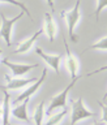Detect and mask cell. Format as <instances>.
Returning a JSON list of instances; mask_svg holds the SVG:
<instances>
[{
    "mask_svg": "<svg viewBox=\"0 0 107 125\" xmlns=\"http://www.w3.org/2000/svg\"><path fill=\"white\" fill-rule=\"evenodd\" d=\"M9 125H12V124H9Z\"/></svg>",
    "mask_w": 107,
    "mask_h": 125,
    "instance_id": "23",
    "label": "cell"
},
{
    "mask_svg": "<svg viewBox=\"0 0 107 125\" xmlns=\"http://www.w3.org/2000/svg\"><path fill=\"white\" fill-rule=\"evenodd\" d=\"M24 16L22 12L13 18H7L3 13H0V17H1V26H0V38L5 42V44L8 47H11V41H12V29H13V25L18 21Z\"/></svg>",
    "mask_w": 107,
    "mask_h": 125,
    "instance_id": "4",
    "label": "cell"
},
{
    "mask_svg": "<svg viewBox=\"0 0 107 125\" xmlns=\"http://www.w3.org/2000/svg\"><path fill=\"white\" fill-rule=\"evenodd\" d=\"M42 30H43V33L47 35V38H48L50 42L55 41V38H56V35H58L59 26L56 25V22H55V20H54L51 13H45V21H43Z\"/></svg>",
    "mask_w": 107,
    "mask_h": 125,
    "instance_id": "10",
    "label": "cell"
},
{
    "mask_svg": "<svg viewBox=\"0 0 107 125\" xmlns=\"http://www.w3.org/2000/svg\"><path fill=\"white\" fill-rule=\"evenodd\" d=\"M105 102H106V96H103V100L99 102L101 108H102V121H101V123L106 125V121H107V109H106V104H105Z\"/></svg>",
    "mask_w": 107,
    "mask_h": 125,
    "instance_id": "19",
    "label": "cell"
},
{
    "mask_svg": "<svg viewBox=\"0 0 107 125\" xmlns=\"http://www.w3.org/2000/svg\"><path fill=\"white\" fill-rule=\"evenodd\" d=\"M4 93V102H3V125H9V116H11V104H9V94L4 87H1Z\"/></svg>",
    "mask_w": 107,
    "mask_h": 125,
    "instance_id": "13",
    "label": "cell"
},
{
    "mask_svg": "<svg viewBox=\"0 0 107 125\" xmlns=\"http://www.w3.org/2000/svg\"><path fill=\"white\" fill-rule=\"evenodd\" d=\"M5 3L12 4V5H16V7H18V8H21L22 13H26L27 17H29L30 20H33V17H31V14H30V12H29V9H27V7H26L24 3H21V1H11V0H8V1H5Z\"/></svg>",
    "mask_w": 107,
    "mask_h": 125,
    "instance_id": "17",
    "label": "cell"
},
{
    "mask_svg": "<svg viewBox=\"0 0 107 125\" xmlns=\"http://www.w3.org/2000/svg\"><path fill=\"white\" fill-rule=\"evenodd\" d=\"M0 53H1V50H0Z\"/></svg>",
    "mask_w": 107,
    "mask_h": 125,
    "instance_id": "22",
    "label": "cell"
},
{
    "mask_svg": "<svg viewBox=\"0 0 107 125\" xmlns=\"http://www.w3.org/2000/svg\"><path fill=\"white\" fill-rule=\"evenodd\" d=\"M61 17L65 20L69 38L72 39V42L77 43L78 38L74 34V29L77 27V25L80 23V20H81V1H76L74 5L68 10H61Z\"/></svg>",
    "mask_w": 107,
    "mask_h": 125,
    "instance_id": "1",
    "label": "cell"
},
{
    "mask_svg": "<svg viewBox=\"0 0 107 125\" xmlns=\"http://www.w3.org/2000/svg\"><path fill=\"white\" fill-rule=\"evenodd\" d=\"M1 62L5 66L11 69L12 72V76L14 78H18V77H24L25 74H27L30 70H33L35 68H38V64H25V62H12L9 61V59H3Z\"/></svg>",
    "mask_w": 107,
    "mask_h": 125,
    "instance_id": "6",
    "label": "cell"
},
{
    "mask_svg": "<svg viewBox=\"0 0 107 125\" xmlns=\"http://www.w3.org/2000/svg\"><path fill=\"white\" fill-rule=\"evenodd\" d=\"M46 77H47V69L45 68V69L42 70V74L38 77V80L35 81L34 83L29 85V86H27V87H26V89L24 90V91H22V93L20 94V95L14 99V104H16V103L18 104V103H21V102H24V100H29L30 98L33 96L39 89H41V86L43 85V82L46 81Z\"/></svg>",
    "mask_w": 107,
    "mask_h": 125,
    "instance_id": "5",
    "label": "cell"
},
{
    "mask_svg": "<svg viewBox=\"0 0 107 125\" xmlns=\"http://www.w3.org/2000/svg\"><path fill=\"white\" fill-rule=\"evenodd\" d=\"M27 103H29V100H24L21 103H18V105H14L13 108H11V115L16 117V119L30 124L31 119L29 113H27Z\"/></svg>",
    "mask_w": 107,
    "mask_h": 125,
    "instance_id": "11",
    "label": "cell"
},
{
    "mask_svg": "<svg viewBox=\"0 0 107 125\" xmlns=\"http://www.w3.org/2000/svg\"><path fill=\"white\" fill-rule=\"evenodd\" d=\"M106 7H107V1H97L95 3V12H94V14H95V21L97 22L99 21V13Z\"/></svg>",
    "mask_w": 107,
    "mask_h": 125,
    "instance_id": "18",
    "label": "cell"
},
{
    "mask_svg": "<svg viewBox=\"0 0 107 125\" xmlns=\"http://www.w3.org/2000/svg\"><path fill=\"white\" fill-rule=\"evenodd\" d=\"M89 50H101V51H106L107 50V37H102L99 41H97L95 43H93L89 47Z\"/></svg>",
    "mask_w": 107,
    "mask_h": 125,
    "instance_id": "16",
    "label": "cell"
},
{
    "mask_svg": "<svg viewBox=\"0 0 107 125\" xmlns=\"http://www.w3.org/2000/svg\"><path fill=\"white\" fill-rule=\"evenodd\" d=\"M42 33H43L42 29H39L38 31H35V33L31 35V37H29L27 39H25V41H22L21 43H20V44L17 46V48L14 50V52L18 53V55H22V53L29 52V51L31 50V47L34 46V43L37 42V39L42 35Z\"/></svg>",
    "mask_w": 107,
    "mask_h": 125,
    "instance_id": "12",
    "label": "cell"
},
{
    "mask_svg": "<svg viewBox=\"0 0 107 125\" xmlns=\"http://www.w3.org/2000/svg\"><path fill=\"white\" fill-rule=\"evenodd\" d=\"M78 78L80 77H77L76 80H72V82L67 86V87L63 90V91H60L59 94H56L52 99H51L50 102V104H48V107H47V109H45V115H51L55 109H58V108H61V109H67V96H68V94L69 91L72 90V87L74 85H76V82L78 81Z\"/></svg>",
    "mask_w": 107,
    "mask_h": 125,
    "instance_id": "3",
    "label": "cell"
},
{
    "mask_svg": "<svg viewBox=\"0 0 107 125\" xmlns=\"http://www.w3.org/2000/svg\"><path fill=\"white\" fill-rule=\"evenodd\" d=\"M71 105H72V109H71V125H76L80 121L89 119V117H93L95 115L93 111L86 108L82 98L72 99L71 100Z\"/></svg>",
    "mask_w": 107,
    "mask_h": 125,
    "instance_id": "2",
    "label": "cell"
},
{
    "mask_svg": "<svg viewBox=\"0 0 107 125\" xmlns=\"http://www.w3.org/2000/svg\"><path fill=\"white\" fill-rule=\"evenodd\" d=\"M93 125H105V124H102L101 121H95V123H94Z\"/></svg>",
    "mask_w": 107,
    "mask_h": 125,
    "instance_id": "21",
    "label": "cell"
},
{
    "mask_svg": "<svg viewBox=\"0 0 107 125\" xmlns=\"http://www.w3.org/2000/svg\"><path fill=\"white\" fill-rule=\"evenodd\" d=\"M64 47H65V68L68 70L71 78H72V80H76L77 77H80L78 76V72H80V61H78V59L71 52L65 37H64Z\"/></svg>",
    "mask_w": 107,
    "mask_h": 125,
    "instance_id": "7",
    "label": "cell"
},
{
    "mask_svg": "<svg viewBox=\"0 0 107 125\" xmlns=\"http://www.w3.org/2000/svg\"><path fill=\"white\" fill-rule=\"evenodd\" d=\"M45 102H41L37 108L34 109V113H33V121L35 125H42L43 121H45Z\"/></svg>",
    "mask_w": 107,
    "mask_h": 125,
    "instance_id": "15",
    "label": "cell"
},
{
    "mask_svg": "<svg viewBox=\"0 0 107 125\" xmlns=\"http://www.w3.org/2000/svg\"><path fill=\"white\" fill-rule=\"evenodd\" d=\"M3 117V105L0 104V119Z\"/></svg>",
    "mask_w": 107,
    "mask_h": 125,
    "instance_id": "20",
    "label": "cell"
},
{
    "mask_svg": "<svg viewBox=\"0 0 107 125\" xmlns=\"http://www.w3.org/2000/svg\"><path fill=\"white\" fill-rule=\"evenodd\" d=\"M67 113H68V109H61L60 112L51 113V115H48L50 117L47 120L43 121L42 125H59L63 120H64V117L67 116Z\"/></svg>",
    "mask_w": 107,
    "mask_h": 125,
    "instance_id": "14",
    "label": "cell"
},
{
    "mask_svg": "<svg viewBox=\"0 0 107 125\" xmlns=\"http://www.w3.org/2000/svg\"><path fill=\"white\" fill-rule=\"evenodd\" d=\"M5 80L8 83L5 85V87H3L7 90H18V89H24L26 86H29L31 83H34L35 81L38 80V77H31V78H25V77H18V78H14V77H9L8 74H5Z\"/></svg>",
    "mask_w": 107,
    "mask_h": 125,
    "instance_id": "9",
    "label": "cell"
},
{
    "mask_svg": "<svg viewBox=\"0 0 107 125\" xmlns=\"http://www.w3.org/2000/svg\"><path fill=\"white\" fill-rule=\"evenodd\" d=\"M35 52L39 55V57H41L55 73L59 74V72H60V62H61V59H63L61 53L50 55V53H46L45 51H43L42 48H39V47H35Z\"/></svg>",
    "mask_w": 107,
    "mask_h": 125,
    "instance_id": "8",
    "label": "cell"
}]
</instances>
